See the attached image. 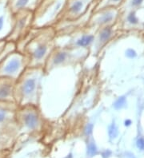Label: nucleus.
Returning <instances> with one entry per match:
<instances>
[{
	"mask_svg": "<svg viewBox=\"0 0 144 158\" xmlns=\"http://www.w3.org/2000/svg\"><path fill=\"white\" fill-rule=\"evenodd\" d=\"M97 151L98 150H97V147L95 144L94 142L89 143V145L87 146V154L91 156H93L97 153Z\"/></svg>",
	"mask_w": 144,
	"mask_h": 158,
	"instance_id": "6e6552de",
	"label": "nucleus"
},
{
	"mask_svg": "<svg viewBox=\"0 0 144 158\" xmlns=\"http://www.w3.org/2000/svg\"><path fill=\"white\" fill-rule=\"evenodd\" d=\"M10 94V86L9 85H3L0 86V98L7 97Z\"/></svg>",
	"mask_w": 144,
	"mask_h": 158,
	"instance_id": "423d86ee",
	"label": "nucleus"
},
{
	"mask_svg": "<svg viewBox=\"0 0 144 158\" xmlns=\"http://www.w3.org/2000/svg\"><path fill=\"white\" fill-rule=\"evenodd\" d=\"M47 52V47L46 46L44 45H40L37 47V49L35 50V53H34V56L36 59H40L42 58L44 55H45V54Z\"/></svg>",
	"mask_w": 144,
	"mask_h": 158,
	"instance_id": "39448f33",
	"label": "nucleus"
},
{
	"mask_svg": "<svg viewBox=\"0 0 144 158\" xmlns=\"http://www.w3.org/2000/svg\"><path fill=\"white\" fill-rule=\"evenodd\" d=\"M142 0H132V5L133 6H138V5L141 4Z\"/></svg>",
	"mask_w": 144,
	"mask_h": 158,
	"instance_id": "412c9836",
	"label": "nucleus"
},
{
	"mask_svg": "<svg viewBox=\"0 0 144 158\" xmlns=\"http://www.w3.org/2000/svg\"><path fill=\"white\" fill-rule=\"evenodd\" d=\"M5 117H6V113H5V112L3 110H0V122L4 121Z\"/></svg>",
	"mask_w": 144,
	"mask_h": 158,
	"instance_id": "6ab92c4d",
	"label": "nucleus"
},
{
	"mask_svg": "<svg viewBox=\"0 0 144 158\" xmlns=\"http://www.w3.org/2000/svg\"><path fill=\"white\" fill-rule=\"evenodd\" d=\"M110 34H111V30H110V28H106L105 30H103L102 32H101V34H100V37H99V39H100V41H103V42H105V41H107Z\"/></svg>",
	"mask_w": 144,
	"mask_h": 158,
	"instance_id": "1a4fd4ad",
	"label": "nucleus"
},
{
	"mask_svg": "<svg viewBox=\"0 0 144 158\" xmlns=\"http://www.w3.org/2000/svg\"><path fill=\"white\" fill-rule=\"evenodd\" d=\"M131 124V120H126V121H125V125H126V126H128V125H130Z\"/></svg>",
	"mask_w": 144,
	"mask_h": 158,
	"instance_id": "4be33fe9",
	"label": "nucleus"
},
{
	"mask_svg": "<svg viewBox=\"0 0 144 158\" xmlns=\"http://www.w3.org/2000/svg\"><path fill=\"white\" fill-rule=\"evenodd\" d=\"M27 3H28V0H19V1L17 2V4H16V6L19 7H23L26 6Z\"/></svg>",
	"mask_w": 144,
	"mask_h": 158,
	"instance_id": "f3484780",
	"label": "nucleus"
},
{
	"mask_svg": "<svg viewBox=\"0 0 144 158\" xmlns=\"http://www.w3.org/2000/svg\"><path fill=\"white\" fill-rule=\"evenodd\" d=\"M82 7V3L81 1H78V2H75L73 5H72L70 10L74 13H78L81 10Z\"/></svg>",
	"mask_w": 144,
	"mask_h": 158,
	"instance_id": "f8f14e48",
	"label": "nucleus"
},
{
	"mask_svg": "<svg viewBox=\"0 0 144 158\" xmlns=\"http://www.w3.org/2000/svg\"><path fill=\"white\" fill-rule=\"evenodd\" d=\"M24 121L29 129H35L38 125V117L34 113H28L25 116Z\"/></svg>",
	"mask_w": 144,
	"mask_h": 158,
	"instance_id": "f03ea898",
	"label": "nucleus"
},
{
	"mask_svg": "<svg viewBox=\"0 0 144 158\" xmlns=\"http://www.w3.org/2000/svg\"><path fill=\"white\" fill-rule=\"evenodd\" d=\"M94 39V37L91 35H87V36H83L82 37V39H80L79 40H78L77 42V44H78L79 46H87L88 45H90Z\"/></svg>",
	"mask_w": 144,
	"mask_h": 158,
	"instance_id": "20e7f679",
	"label": "nucleus"
},
{
	"mask_svg": "<svg viewBox=\"0 0 144 158\" xmlns=\"http://www.w3.org/2000/svg\"><path fill=\"white\" fill-rule=\"evenodd\" d=\"M108 133H109V136L110 137L113 139V138H115L116 137L118 136L119 134V131H118V128L117 126L115 125L114 123L111 124L109 126V129H108Z\"/></svg>",
	"mask_w": 144,
	"mask_h": 158,
	"instance_id": "0eeeda50",
	"label": "nucleus"
},
{
	"mask_svg": "<svg viewBox=\"0 0 144 158\" xmlns=\"http://www.w3.org/2000/svg\"><path fill=\"white\" fill-rule=\"evenodd\" d=\"M114 1H119V0H114Z\"/></svg>",
	"mask_w": 144,
	"mask_h": 158,
	"instance_id": "b1692460",
	"label": "nucleus"
},
{
	"mask_svg": "<svg viewBox=\"0 0 144 158\" xmlns=\"http://www.w3.org/2000/svg\"><path fill=\"white\" fill-rule=\"evenodd\" d=\"M110 154H111V152H110V150H107V151H105L103 153V156L104 158H107L110 156Z\"/></svg>",
	"mask_w": 144,
	"mask_h": 158,
	"instance_id": "aec40b11",
	"label": "nucleus"
},
{
	"mask_svg": "<svg viewBox=\"0 0 144 158\" xmlns=\"http://www.w3.org/2000/svg\"><path fill=\"white\" fill-rule=\"evenodd\" d=\"M35 89V79H28L25 81L23 85V93L25 94H30Z\"/></svg>",
	"mask_w": 144,
	"mask_h": 158,
	"instance_id": "7ed1b4c3",
	"label": "nucleus"
},
{
	"mask_svg": "<svg viewBox=\"0 0 144 158\" xmlns=\"http://www.w3.org/2000/svg\"><path fill=\"white\" fill-rule=\"evenodd\" d=\"M128 20H129L130 23H138V19L135 17V15L134 13L130 14V15L128 16Z\"/></svg>",
	"mask_w": 144,
	"mask_h": 158,
	"instance_id": "2eb2a0df",
	"label": "nucleus"
},
{
	"mask_svg": "<svg viewBox=\"0 0 144 158\" xmlns=\"http://www.w3.org/2000/svg\"><path fill=\"white\" fill-rule=\"evenodd\" d=\"M113 19V15L111 13H107L106 14H104L102 16V18L100 19V22L103 23H108L110 20Z\"/></svg>",
	"mask_w": 144,
	"mask_h": 158,
	"instance_id": "ddd939ff",
	"label": "nucleus"
},
{
	"mask_svg": "<svg viewBox=\"0 0 144 158\" xmlns=\"http://www.w3.org/2000/svg\"><path fill=\"white\" fill-rule=\"evenodd\" d=\"M126 105V98L125 97H119V98L115 101L114 103V108L116 109V110H120V109H122L123 107H124Z\"/></svg>",
	"mask_w": 144,
	"mask_h": 158,
	"instance_id": "9b49d317",
	"label": "nucleus"
},
{
	"mask_svg": "<svg viewBox=\"0 0 144 158\" xmlns=\"http://www.w3.org/2000/svg\"><path fill=\"white\" fill-rule=\"evenodd\" d=\"M66 58V53H59L54 59V64H60L64 62Z\"/></svg>",
	"mask_w": 144,
	"mask_h": 158,
	"instance_id": "9d476101",
	"label": "nucleus"
},
{
	"mask_svg": "<svg viewBox=\"0 0 144 158\" xmlns=\"http://www.w3.org/2000/svg\"><path fill=\"white\" fill-rule=\"evenodd\" d=\"M92 129H93V125H88L86 129V133L87 135H89L92 133Z\"/></svg>",
	"mask_w": 144,
	"mask_h": 158,
	"instance_id": "a211bd4d",
	"label": "nucleus"
},
{
	"mask_svg": "<svg viewBox=\"0 0 144 158\" xmlns=\"http://www.w3.org/2000/svg\"><path fill=\"white\" fill-rule=\"evenodd\" d=\"M126 56L130 58H133L136 56V52L133 50H128L126 51Z\"/></svg>",
	"mask_w": 144,
	"mask_h": 158,
	"instance_id": "dca6fc26",
	"label": "nucleus"
},
{
	"mask_svg": "<svg viewBox=\"0 0 144 158\" xmlns=\"http://www.w3.org/2000/svg\"><path fill=\"white\" fill-rule=\"evenodd\" d=\"M20 66V62L18 59H12L11 61H10L6 67L4 68V72L7 74H14L19 69Z\"/></svg>",
	"mask_w": 144,
	"mask_h": 158,
	"instance_id": "f257e3e1",
	"label": "nucleus"
},
{
	"mask_svg": "<svg viewBox=\"0 0 144 158\" xmlns=\"http://www.w3.org/2000/svg\"><path fill=\"white\" fill-rule=\"evenodd\" d=\"M3 18L1 17L0 18V30H1V28H2V26H3Z\"/></svg>",
	"mask_w": 144,
	"mask_h": 158,
	"instance_id": "5701e85b",
	"label": "nucleus"
},
{
	"mask_svg": "<svg viewBox=\"0 0 144 158\" xmlns=\"http://www.w3.org/2000/svg\"><path fill=\"white\" fill-rule=\"evenodd\" d=\"M137 147L141 150H144V139L139 138L137 141Z\"/></svg>",
	"mask_w": 144,
	"mask_h": 158,
	"instance_id": "4468645a",
	"label": "nucleus"
}]
</instances>
